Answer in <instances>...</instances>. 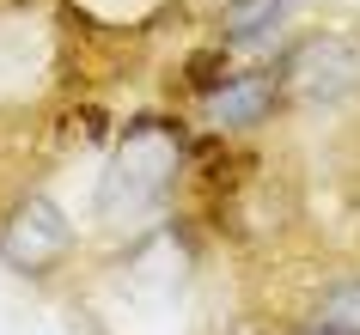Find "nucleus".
I'll list each match as a JSON object with an SVG mask.
<instances>
[{
	"mask_svg": "<svg viewBox=\"0 0 360 335\" xmlns=\"http://www.w3.org/2000/svg\"><path fill=\"white\" fill-rule=\"evenodd\" d=\"M184 159H190V129L177 116H129V129L116 134L104 177H98V220L110 232L153 225L171 207Z\"/></svg>",
	"mask_w": 360,
	"mask_h": 335,
	"instance_id": "nucleus-1",
	"label": "nucleus"
},
{
	"mask_svg": "<svg viewBox=\"0 0 360 335\" xmlns=\"http://www.w3.org/2000/svg\"><path fill=\"white\" fill-rule=\"evenodd\" d=\"M68 250H74V220L49 195L31 189V195H19L0 214V262L13 275H49Z\"/></svg>",
	"mask_w": 360,
	"mask_h": 335,
	"instance_id": "nucleus-2",
	"label": "nucleus"
},
{
	"mask_svg": "<svg viewBox=\"0 0 360 335\" xmlns=\"http://www.w3.org/2000/svg\"><path fill=\"white\" fill-rule=\"evenodd\" d=\"M281 104H287L281 67H245L214 98H202V116H208L214 134H250V129H263V122H275Z\"/></svg>",
	"mask_w": 360,
	"mask_h": 335,
	"instance_id": "nucleus-3",
	"label": "nucleus"
},
{
	"mask_svg": "<svg viewBox=\"0 0 360 335\" xmlns=\"http://www.w3.org/2000/svg\"><path fill=\"white\" fill-rule=\"evenodd\" d=\"M354 74H360L354 49H348L342 37H323V31L281 55V86H287V98H305V104H330V98H342L348 86H354Z\"/></svg>",
	"mask_w": 360,
	"mask_h": 335,
	"instance_id": "nucleus-4",
	"label": "nucleus"
},
{
	"mask_svg": "<svg viewBox=\"0 0 360 335\" xmlns=\"http://www.w3.org/2000/svg\"><path fill=\"white\" fill-rule=\"evenodd\" d=\"M293 6L300 0H226L220 6V25H214V43H226L232 55H263L287 31Z\"/></svg>",
	"mask_w": 360,
	"mask_h": 335,
	"instance_id": "nucleus-5",
	"label": "nucleus"
},
{
	"mask_svg": "<svg viewBox=\"0 0 360 335\" xmlns=\"http://www.w3.org/2000/svg\"><path fill=\"white\" fill-rule=\"evenodd\" d=\"M305 335H360V275H336L311 298Z\"/></svg>",
	"mask_w": 360,
	"mask_h": 335,
	"instance_id": "nucleus-6",
	"label": "nucleus"
},
{
	"mask_svg": "<svg viewBox=\"0 0 360 335\" xmlns=\"http://www.w3.org/2000/svg\"><path fill=\"white\" fill-rule=\"evenodd\" d=\"M232 74H238V67H232V49H226V43H208V49H195V55L184 61V86H190L195 98H214Z\"/></svg>",
	"mask_w": 360,
	"mask_h": 335,
	"instance_id": "nucleus-7",
	"label": "nucleus"
}]
</instances>
